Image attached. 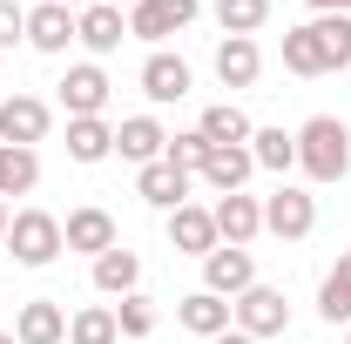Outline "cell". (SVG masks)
Listing matches in <instances>:
<instances>
[{
	"label": "cell",
	"instance_id": "obj_26",
	"mask_svg": "<svg viewBox=\"0 0 351 344\" xmlns=\"http://www.w3.org/2000/svg\"><path fill=\"white\" fill-rule=\"evenodd\" d=\"M68 344H122V324H115V310L108 304H88L68 317Z\"/></svg>",
	"mask_w": 351,
	"mask_h": 344
},
{
	"label": "cell",
	"instance_id": "obj_23",
	"mask_svg": "<svg viewBox=\"0 0 351 344\" xmlns=\"http://www.w3.org/2000/svg\"><path fill=\"white\" fill-rule=\"evenodd\" d=\"M196 129H203V142H210V149H243V142H250V115H243V108H237V101H217V108H203V122H196Z\"/></svg>",
	"mask_w": 351,
	"mask_h": 344
},
{
	"label": "cell",
	"instance_id": "obj_17",
	"mask_svg": "<svg viewBox=\"0 0 351 344\" xmlns=\"http://www.w3.org/2000/svg\"><path fill=\"white\" fill-rule=\"evenodd\" d=\"M257 75H263V47L243 41V34H223L217 41V82L223 88H250Z\"/></svg>",
	"mask_w": 351,
	"mask_h": 344
},
{
	"label": "cell",
	"instance_id": "obj_19",
	"mask_svg": "<svg viewBox=\"0 0 351 344\" xmlns=\"http://www.w3.org/2000/svg\"><path fill=\"white\" fill-rule=\"evenodd\" d=\"M176 324L196 331V338H223V331H230V297H217V291H189V297L176 304Z\"/></svg>",
	"mask_w": 351,
	"mask_h": 344
},
{
	"label": "cell",
	"instance_id": "obj_3",
	"mask_svg": "<svg viewBox=\"0 0 351 344\" xmlns=\"http://www.w3.org/2000/svg\"><path fill=\"white\" fill-rule=\"evenodd\" d=\"M230 324L243 331V338H284L291 331V304H284V291H270V284H250L243 297L230 304Z\"/></svg>",
	"mask_w": 351,
	"mask_h": 344
},
{
	"label": "cell",
	"instance_id": "obj_14",
	"mask_svg": "<svg viewBox=\"0 0 351 344\" xmlns=\"http://www.w3.org/2000/svg\"><path fill=\"white\" fill-rule=\"evenodd\" d=\"M135 196H142V203H149V210H182V203H189V175L176 169L169 156H162V162H149V169H135Z\"/></svg>",
	"mask_w": 351,
	"mask_h": 344
},
{
	"label": "cell",
	"instance_id": "obj_15",
	"mask_svg": "<svg viewBox=\"0 0 351 344\" xmlns=\"http://www.w3.org/2000/svg\"><path fill=\"white\" fill-rule=\"evenodd\" d=\"M68 41H75V7L41 0V7L27 14V47H34V54H68Z\"/></svg>",
	"mask_w": 351,
	"mask_h": 344
},
{
	"label": "cell",
	"instance_id": "obj_29",
	"mask_svg": "<svg viewBox=\"0 0 351 344\" xmlns=\"http://www.w3.org/2000/svg\"><path fill=\"white\" fill-rule=\"evenodd\" d=\"M263 21H270V0H217V27H223V34H243V41H257Z\"/></svg>",
	"mask_w": 351,
	"mask_h": 344
},
{
	"label": "cell",
	"instance_id": "obj_12",
	"mask_svg": "<svg viewBox=\"0 0 351 344\" xmlns=\"http://www.w3.org/2000/svg\"><path fill=\"white\" fill-rule=\"evenodd\" d=\"M217 243H237V250H243V243H257L263 236V203L257 196H243V189H237V196H217Z\"/></svg>",
	"mask_w": 351,
	"mask_h": 344
},
{
	"label": "cell",
	"instance_id": "obj_28",
	"mask_svg": "<svg viewBox=\"0 0 351 344\" xmlns=\"http://www.w3.org/2000/svg\"><path fill=\"white\" fill-rule=\"evenodd\" d=\"M284 68H291V75H331V61H324V47L311 34V21L284 34Z\"/></svg>",
	"mask_w": 351,
	"mask_h": 344
},
{
	"label": "cell",
	"instance_id": "obj_30",
	"mask_svg": "<svg viewBox=\"0 0 351 344\" xmlns=\"http://www.w3.org/2000/svg\"><path fill=\"white\" fill-rule=\"evenodd\" d=\"M311 34H317V47H324L331 68H351V14H317Z\"/></svg>",
	"mask_w": 351,
	"mask_h": 344
},
{
	"label": "cell",
	"instance_id": "obj_2",
	"mask_svg": "<svg viewBox=\"0 0 351 344\" xmlns=\"http://www.w3.org/2000/svg\"><path fill=\"white\" fill-rule=\"evenodd\" d=\"M7 250H14V263H21V270H47V263L68 250V243H61V216L21 210L14 223H7Z\"/></svg>",
	"mask_w": 351,
	"mask_h": 344
},
{
	"label": "cell",
	"instance_id": "obj_9",
	"mask_svg": "<svg viewBox=\"0 0 351 344\" xmlns=\"http://www.w3.org/2000/svg\"><path fill=\"white\" fill-rule=\"evenodd\" d=\"M75 41H82L88 54H115V47L129 41V14L108 7V0H88L82 14H75Z\"/></svg>",
	"mask_w": 351,
	"mask_h": 344
},
{
	"label": "cell",
	"instance_id": "obj_24",
	"mask_svg": "<svg viewBox=\"0 0 351 344\" xmlns=\"http://www.w3.org/2000/svg\"><path fill=\"white\" fill-rule=\"evenodd\" d=\"M317 317H324V324H351V250L331 263V277H324V291H317Z\"/></svg>",
	"mask_w": 351,
	"mask_h": 344
},
{
	"label": "cell",
	"instance_id": "obj_8",
	"mask_svg": "<svg viewBox=\"0 0 351 344\" xmlns=\"http://www.w3.org/2000/svg\"><path fill=\"white\" fill-rule=\"evenodd\" d=\"M54 88H61L68 122H82V115H101V108H108V75H101V61H75Z\"/></svg>",
	"mask_w": 351,
	"mask_h": 344
},
{
	"label": "cell",
	"instance_id": "obj_13",
	"mask_svg": "<svg viewBox=\"0 0 351 344\" xmlns=\"http://www.w3.org/2000/svg\"><path fill=\"white\" fill-rule=\"evenodd\" d=\"M162 149H169V129H162L156 115H129V122L115 129V156H122V162H135V169L162 162Z\"/></svg>",
	"mask_w": 351,
	"mask_h": 344
},
{
	"label": "cell",
	"instance_id": "obj_32",
	"mask_svg": "<svg viewBox=\"0 0 351 344\" xmlns=\"http://www.w3.org/2000/svg\"><path fill=\"white\" fill-rule=\"evenodd\" d=\"M115 324H122V338H149L156 331V304L142 297V291H129V297L115 304Z\"/></svg>",
	"mask_w": 351,
	"mask_h": 344
},
{
	"label": "cell",
	"instance_id": "obj_39",
	"mask_svg": "<svg viewBox=\"0 0 351 344\" xmlns=\"http://www.w3.org/2000/svg\"><path fill=\"white\" fill-rule=\"evenodd\" d=\"M0 344H14V331H0Z\"/></svg>",
	"mask_w": 351,
	"mask_h": 344
},
{
	"label": "cell",
	"instance_id": "obj_25",
	"mask_svg": "<svg viewBox=\"0 0 351 344\" xmlns=\"http://www.w3.org/2000/svg\"><path fill=\"white\" fill-rule=\"evenodd\" d=\"M250 156H257V169L291 175V169H298V135H291V129H257V135H250Z\"/></svg>",
	"mask_w": 351,
	"mask_h": 344
},
{
	"label": "cell",
	"instance_id": "obj_5",
	"mask_svg": "<svg viewBox=\"0 0 351 344\" xmlns=\"http://www.w3.org/2000/svg\"><path fill=\"white\" fill-rule=\"evenodd\" d=\"M189 21H196V0H135L129 7V41L162 47L169 34H182Z\"/></svg>",
	"mask_w": 351,
	"mask_h": 344
},
{
	"label": "cell",
	"instance_id": "obj_40",
	"mask_svg": "<svg viewBox=\"0 0 351 344\" xmlns=\"http://www.w3.org/2000/svg\"><path fill=\"white\" fill-rule=\"evenodd\" d=\"M345 344H351V324H345Z\"/></svg>",
	"mask_w": 351,
	"mask_h": 344
},
{
	"label": "cell",
	"instance_id": "obj_11",
	"mask_svg": "<svg viewBox=\"0 0 351 344\" xmlns=\"http://www.w3.org/2000/svg\"><path fill=\"white\" fill-rule=\"evenodd\" d=\"M14 344H68V310L61 297H34L14 310Z\"/></svg>",
	"mask_w": 351,
	"mask_h": 344
},
{
	"label": "cell",
	"instance_id": "obj_35",
	"mask_svg": "<svg viewBox=\"0 0 351 344\" xmlns=\"http://www.w3.org/2000/svg\"><path fill=\"white\" fill-rule=\"evenodd\" d=\"M210 344H257V338H243V331H223V338H210Z\"/></svg>",
	"mask_w": 351,
	"mask_h": 344
},
{
	"label": "cell",
	"instance_id": "obj_20",
	"mask_svg": "<svg viewBox=\"0 0 351 344\" xmlns=\"http://www.w3.org/2000/svg\"><path fill=\"white\" fill-rule=\"evenodd\" d=\"M250 175H257V156H250V142H243V149H210V162H203V182H210L217 196H237Z\"/></svg>",
	"mask_w": 351,
	"mask_h": 344
},
{
	"label": "cell",
	"instance_id": "obj_1",
	"mask_svg": "<svg viewBox=\"0 0 351 344\" xmlns=\"http://www.w3.org/2000/svg\"><path fill=\"white\" fill-rule=\"evenodd\" d=\"M298 169L311 182H345L351 175V129L338 115H311L298 129Z\"/></svg>",
	"mask_w": 351,
	"mask_h": 344
},
{
	"label": "cell",
	"instance_id": "obj_34",
	"mask_svg": "<svg viewBox=\"0 0 351 344\" xmlns=\"http://www.w3.org/2000/svg\"><path fill=\"white\" fill-rule=\"evenodd\" d=\"M304 7H317V14H351V0H304Z\"/></svg>",
	"mask_w": 351,
	"mask_h": 344
},
{
	"label": "cell",
	"instance_id": "obj_21",
	"mask_svg": "<svg viewBox=\"0 0 351 344\" xmlns=\"http://www.w3.org/2000/svg\"><path fill=\"white\" fill-rule=\"evenodd\" d=\"M135 284H142V257H135V250L115 243V250L95 257V291H101V297H129Z\"/></svg>",
	"mask_w": 351,
	"mask_h": 344
},
{
	"label": "cell",
	"instance_id": "obj_33",
	"mask_svg": "<svg viewBox=\"0 0 351 344\" xmlns=\"http://www.w3.org/2000/svg\"><path fill=\"white\" fill-rule=\"evenodd\" d=\"M27 41V7H14V0H0V47Z\"/></svg>",
	"mask_w": 351,
	"mask_h": 344
},
{
	"label": "cell",
	"instance_id": "obj_10",
	"mask_svg": "<svg viewBox=\"0 0 351 344\" xmlns=\"http://www.w3.org/2000/svg\"><path fill=\"white\" fill-rule=\"evenodd\" d=\"M61 243L82 250V257H101V250H115L122 236H115V216L101 210V203H82V210H68V223H61Z\"/></svg>",
	"mask_w": 351,
	"mask_h": 344
},
{
	"label": "cell",
	"instance_id": "obj_18",
	"mask_svg": "<svg viewBox=\"0 0 351 344\" xmlns=\"http://www.w3.org/2000/svg\"><path fill=\"white\" fill-rule=\"evenodd\" d=\"M169 243L182 250V257H210V250H217V216L196 210V203L169 210Z\"/></svg>",
	"mask_w": 351,
	"mask_h": 344
},
{
	"label": "cell",
	"instance_id": "obj_36",
	"mask_svg": "<svg viewBox=\"0 0 351 344\" xmlns=\"http://www.w3.org/2000/svg\"><path fill=\"white\" fill-rule=\"evenodd\" d=\"M7 223H14V210H7V196H0V243H7Z\"/></svg>",
	"mask_w": 351,
	"mask_h": 344
},
{
	"label": "cell",
	"instance_id": "obj_16",
	"mask_svg": "<svg viewBox=\"0 0 351 344\" xmlns=\"http://www.w3.org/2000/svg\"><path fill=\"white\" fill-rule=\"evenodd\" d=\"M142 95H149V101H182V95H189V61L169 54V47H156V54L142 61Z\"/></svg>",
	"mask_w": 351,
	"mask_h": 344
},
{
	"label": "cell",
	"instance_id": "obj_6",
	"mask_svg": "<svg viewBox=\"0 0 351 344\" xmlns=\"http://www.w3.org/2000/svg\"><path fill=\"white\" fill-rule=\"evenodd\" d=\"M250 284H257V257H250V250H237V243H217V250L203 257V291H217V297L237 304Z\"/></svg>",
	"mask_w": 351,
	"mask_h": 344
},
{
	"label": "cell",
	"instance_id": "obj_4",
	"mask_svg": "<svg viewBox=\"0 0 351 344\" xmlns=\"http://www.w3.org/2000/svg\"><path fill=\"white\" fill-rule=\"evenodd\" d=\"M263 230L284 236V243H304L311 230H317V196L298 189V182H284L277 196H263Z\"/></svg>",
	"mask_w": 351,
	"mask_h": 344
},
{
	"label": "cell",
	"instance_id": "obj_38",
	"mask_svg": "<svg viewBox=\"0 0 351 344\" xmlns=\"http://www.w3.org/2000/svg\"><path fill=\"white\" fill-rule=\"evenodd\" d=\"M108 7H135V0H108Z\"/></svg>",
	"mask_w": 351,
	"mask_h": 344
},
{
	"label": "cell",
	"instance_id": "obj_37",
	"mask_svg": "<svg viewBox=\"0 0 351 344\" xmlns=\"http://www.w3.org/2000/svg\"><path fill=\"white\" fill-rule=\"evenodd\" d=\"M54 7H75V14H82V7H88V0H54Z\"/></svg>",
	"mask_w": 351,
	"mask_h": 344
},
{
	"label": "cell",
	"instance_id": "obj_27",
	"mask_svg": "<svg viewBox=\"0 0 351 344\" xmlns=\"http://www.w3.org/2000/svg\"><path fill=\"white\" fill-rule=\"evenodd\" d=\"M41 182V156L34 149H7L0 142V196H27Z\"/></svg>",
	"mask_w": 351,
	"mask_h": 344
},
{
	"label": "cell",
	"instance_id": "obj_22",
	"mask_svg": "<svg viewBox=\"0 0 351 344\" xmlns=\"http://www.w3.org/2000/svg\"><path fill=\"white\" fill-rule=\"evenodd\" d=\"M115 156V129L101 122V115H82V122H68V162H108Z\"/></svg>",
	"mask_w": 351,
	"mask_h": 344
},
{
	"label": "cell",
	"instance_id": "obj_31",
	"mask_svg": "<svg viewBox=\"0 0 351 344\" xmlns=\"http://www.w3.org/2000/svg\"><path fill=\"white\" fill-rule=\"evenodd\" d=\"M162 156H169L182 175H203V162H210V142H203V129H182V135H169V149H162Z\"/></svg>",
	"mask_w": 351,
	"mask_h": 344
},
{
	"label": "cell",
	"instance_id": "obj_7",
	"mask_svg": "<svg viewBox=\"0 0 351 344\" xmlns=\"http://www.w3.org/2000/svg\"><path fill=\"white\" fill-rule=\"evenodd\" d=\"M47 122H54V108H47L41 95H7L0 101V142L7 149H34L47 135Z\"/></svg>",
	"mask_w": 351,
	"mask_h": 344
}]
</instances>
